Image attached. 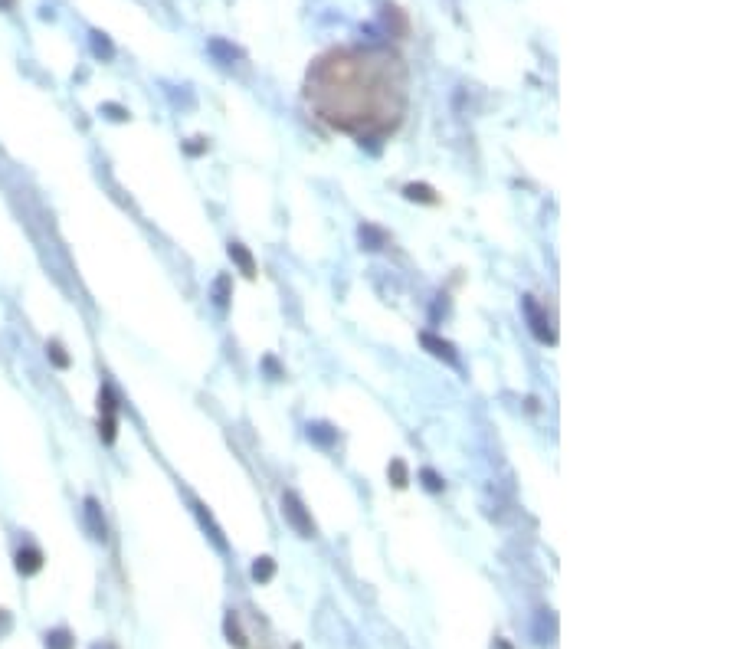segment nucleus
I'll return each instance as SVG.
<instances>
[{
  "label": "nucleus",
  "instance_id": "21",
  "mask_svg": "<svg viewBox=\"0 0 737 649\" xmlns=\"http://www.w3.org/2000/svg\"><path fill=\"white\" fill-rule=\"evenodd\" d=\"M263 364H266V371H269L272 377H282V368H279V364H275V358H266Z\"/></svg>",
  "mask_w": 737,
  "mask_h": 649
},
{
  "label": "nucleus",
  "instance_id": "19",
  "mask_svg": "<svg viewBox=\"0 0 737 649\" xmlns=\"http://www.w3.org/2000/svg\"><path fill=\"white\" fill-rule=\"evenodd\" d=\"M420 479H423V486L430 489V492H442V479L436 476L432 469H423V472H420Z\"/></svg>",
  "mask_w": 737,
  "mask_h": 649
},
{
  "label": "nucleus",
  "instance_id": "1",
  "mask_svg": "<svg viewBox=\"0 0 737 649\" xmlns=\"http://www.w3.org/2000/svg\"><path fill=\"white\" fill-rule=\"evenodd\" d=\"M282 515H285V521L302 535V538H315V521H312V515L305 512V505H302V498H298L295 492H285V496H282Z\"/></svg>",
  "mask_w": 737,
  "mask_h": 649
},
{
  "label": "nucleus",
  "instance_id": "14",
  "mask_svg": "<svg viewBox=\"0 0 737 649\" xmlns=\"http://www.w3.org/2000/svg\"><path fill=\"white\" fill-rule=\"evenodd\" d=\"M92 53H95V56H102V60H111V56H115V46H111L109 36L95 30V33H92Z\"/></svg>",
  "mask_w": 737,
  "mask_h": 649
},
{
  "label": "nucleus",
  "instance_id": "17",
  "mask_svg": "<svg viewBox=\"0 0 737 649\" xmlns=\"http://www.w3.org/2000/svg\"><path fill=\"white\" fill-rule=\"evenodd\" d=\"M213 302L220 308H226V302H229V279L226 276H220V279L213 282Z\"/></svg>",
  "mask_w": 737,
  "mask_h": 649
},
{
  "label": "nucleus",
  "instance_id": "4",
  "mask_svg": "<svg viewBox=\"0 0 737 649\" xmlns=\"http://www.w3.org/2000/svg\"><path fill=\"white\" fill-rule=\"evenodd\" d=\"M85 525H89V535L95 541H105V518L95 498H85Z\"/></svg>",
  "mask_w": 737,
  "mask_h": 649
},
{
  "label": "nucleus",
  "instance_id": "7",
  "mask_svg": "<svg viewBox=\"0 0 737 649\" xmlns=\"http://www.w3.org/2000/svg\"><path fill=\"white\" fill-rule=\"evenodd\" d=\"M357 236H361V246L364 249H381L383 243H387V236H383V230H377V227H373V223H361V227H357Z\"/></svg>",
  "mask_w": 737,
  "mask_h": 649
},
{
  "label": "nucleus",
  "instance_id": "2",
  "mask_svg": "<svg viewBox=\"0 0 737 649\" xmlns=\"http://www.w3.org/2000/svg\"><path fill=\"white\" fill-rule=\"evenodd\" d=\"M521 308H525L528 324H531L534 338H541V342H547V344L557 342V334H554V328H551V318L544 315V308L537 305V302H534L531 295H525V299H521Z\"/></svg>",
  "mask_w": 737,
  "mask_h": 649
},
{
  "label": "nucleus",
  "instance_id": "6",
  "mask_svg": "<svg viewBox=\"0 0 737 649\" xmlns=\"http://www.w3.org/2000/svg\"><path fill=\"white\" fill-rule=\"evenodd\" d=\"M43 567V555L36 551V547H20V555H17V571L20 574H36Z\"/></svg>",
  "mask_w": 737,
  "mask_h": 649
},
{
  "label": "nucleus",
  "instance_id": "18",
  "mask_svg": "<svg viewBox=\"0 0 737 649\" xmlns=\"http://www.w3.org/2000/svg\"><path fill=\"white\" fill-rule=\"evenodd\" d=\"M50 358H53V364H56V368H69V358H66V351H62V344L60 342H50Z\"/></svg>",
  "mask_w": 737,
  "mask_h": 649
},
{
  "label": "nucleus",
  "instance_id": "20",
  "mask_svg": "<svg viewBox=\"0 0 737 649\" xmlns=\"http://www.w3.org/2000/svg\"><path fill=\"white\" fill-rule=\"evenodd\" d=\"M102 111L109 115L111 121H125V119H128V109H121V105H115V102H105Z\"/></svg>",
  "mask_w": 737,
  "mask_h": 649
},
{
  "label": "nucleus",
  "instance_id": "16",
  "mask_svg": "<svg viewBox=\"0 0 737 649\" xmlns=\"http://www.w3.org/2000/svg\"><path fill=\"white\" fill-rule=\"evenodd\" d=\"M210 53H213V56H220V62H233L239 56V50L226 46L223 40H210Z\"/></svg>",
  "mask_w": 737,
  "mask_h": 649
},
{
  "label": "nucleus",
  "instance_id": "10",
  "mask_svg": "<svg viewBox=\"0 0 737 649\" xmlns=\"http://www.w3.org/2000/svg\"><path fill=\"white\" fill-rule=\"evenodd\" d=\"M223 626H226V636H229V643L233 646H239V649H246V636H243V630H239V620H236V613L229 610L226 613V620H223Z\"/></svg>",
  "mask_w": 737,
  "mask_h": 649
},
{
  "label": "nucleus",
  "instance_id": "9",
  "mask_svg": "<svg viewBox=\"0 0 737 649\" xmlns=\"http://www.w3.org/2000/svg\"><path fill=\"white\" fill-rule=\"evenodd\" d=\"M403 194H407V200H420V204H436V190H432L430 184H407V187H403Z\"/></svg>",
  "mask_w": 737,
  "mask_h": 649
},
{
  "label": "nucleus",
  "instance_id": "3",
  "mask_svg": "<svg viewBox=\"0 0 737 649\" xmlns=\"http://www.w3.org/2000/svg\"><path fill=\"white\" fill-rule=\"evenodd\" d=\"M420 344H423L430 354H436V358H442L446 364H452V368H459V358H456V348H452L449 342H442V338H436V334L423 332L420 334Z\"/></svg>",
  "mask_w": 737,
  "mask_h": 649
},
{
  "label": "nucleus",
  "instance_id": "8",
  "mask_svg": "<svg viewBox=\"0 0 737 649\" xmlns=\"http://www.w3.org/2000/svg\"><path fill=\"white\" fill-rule=\"evenodd\" d=\"M308 440H312V443H318L322 449H328V446H334L338 433H334L328 423H308Z\"/></svg>",
  "mask_w": 737,
  "mask_h": 649
},
{
  "label": "nucleus",
  "instance_id": "12",
  "mask_svg": "<svg viewBox=\"0 0 737 649\" xmlns=\"http://www.w3.org/2000/svg\"><path fill=\"white\" fill-rule=\"evenodd\" d=\"M272 574H275V561H272V557H256V564H253V581L266 584V581H272Z\"/></svg>",
  "mask_w": 737,
  "mask_h": 649
},
{
  "label": "nucleus",
  "instance_id": "22",
  "mask_svg": "<svg viewBox=\"0 0 737 649\" xmlns=\"http://www.w3.org/2000/svg\"><path fill=\"white\" fill-rule=\"evenodd\" d=\"M491 649H511V643L508 640H495V643H491Z\"/></svg>",
  "mask_w": 737,
  "mask_h": 649
},
{
  "label": "nucleus",
  "instance_id": "11",
  "mask_svg": "<svg viewBox=\"0 0 737 649\" xmlns=\"http://www.w3.org/2000/svg\"><path fill=\"white\" fill-rule=\"evenodd\" d=\"M197 515H200V525H204L207 531H210V538H213V545L220 547V551H226V541H223V531L217 528V525H213V518L210 515L204 512V505H197Z\"/></svg>",
  "mask_w": 737,
  "mask_h": 649
},
{
  "label": "nucleus",
  "instance_id": "13",
  "mask_svg": "<svg viewBox=\"0 0 737 649\" xmlns=\"http://www.w3.org/2000/svg\"><path fill=\"white\" fill-rule=\"evenodd\" d=\"M76 643H72V633L69 630H53L46 633V649H72Z\"/></svg>",
  "mask_w": 737,
  "mask_h": 649
},
{
  "label": "nucleus",
  "instance_id": "5",
  "mask_svg": "<svg viewBox=\"0 0 737 649\" xmlns=\"http://www.w3.org/2000/svg\"><path fill=\"white\" fill-rule=\"evenodd\" d=\"M229 259L239 266V273H243L246 279H253L256 276V263H253V256H249V249H246L243 243H229Z\"/></svg>",
  "mask_w": 737,
  "mask_h": 649
},
{
  "label": "nucleus",
  "instance_id": "15",
  "mask_svg": "<svg viewBox=\"0 0 737 649\" xmlns=\"http://www.w3.org/2000/svg\"><path fill=\"white\" fill-rule=\"evenodd\" d=\"M390 482L397 489H403L410 482V476H407V462L403 459H390Z\"/></svg>",
  "mask_w": 737,
  "mask_h": 649
}]
</instances>
